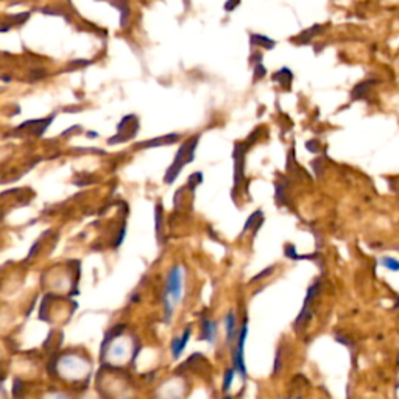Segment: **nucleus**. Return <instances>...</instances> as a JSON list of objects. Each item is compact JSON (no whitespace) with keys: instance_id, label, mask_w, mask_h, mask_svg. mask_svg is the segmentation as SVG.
<instances>
[{"instance_id":"obj_6","label":"nucleus","mask_w":399,"mask_h":399,"mask_svg":"<svg viewBox=\"0 0 399 399\" xmlns=\"http://www.w3.org/2000/svg\"><path fill=\"white\" fill-rule=\"evenodd\" d=\"M248 335V320H245L244 325H242V330L236 339V347L232 349V366L237 370L242 378H247V366L244 362V348Z\"/></svg>"},{"instance_id":"obj_12","label":"nucleus","mask_w":399,"mask_h":399,"mask_svg":"<svg viewBox=\"0 0 399 399\" xmlns=\"http://www.w3.org/2000/svg\"><path fill=\"white\" fill-rule=\"evenodd\" d=\"M273 82H276L281 88H284V89H291V84H292V80H293V74H292V70L288 69V67H283V69H279L278 72L273 74Z\"/></svg>"},{"instance_id":"obj_20","label":"nucleus","mask_w":399,"mask_h":399,"mask_svg":"<svg viewBox=\"0 0 399 399\" xmlns=\"http://www.w3.org/2000/svg\"><path fill=\"white\" fill-rule=\"evenodd\" d=\"M379 264L390 271H399V259H396V257H392V256L382 257Z\"/></svg>"},{"instance_id":"obj_23","label":"nucleus","mask_w":399,"mask_h":399,"mask_svg":"<svg viewBox=\"0 0 399 399\" xmlns=\"http://www.w3.org/2000/svg\"><path fill=\"white\" fill-rule=\"evenodd\" d=\"M281 369H283V348H278L276 357H275V365H273V376H278Z\"/></svg>"},{"instance_id":"obj_3","label":"nucleus","mask_w":399,"mask_h":399,"mask_svg":"<svg viewBox=\"0 0 399 399\" xmlns=\"http://www.w3.org/2000/svg\"><path fill=\"white\" fill-rule=\"evenodd\" d=\"M139 133V119L136 114H128L125 116L123 119L120 120V123L117 125V133L116 136H113L111 139H108L109 145H116V144H122V142H128V140L135 139V136Z\"/></svg>"},{"instance_id":"obj_27","label":"nucleus","mask_w":399,"mask_h":399,"mask_svg":"<svg viewBox=\"0 0 399 399\" xmlns=\"http://www.w3.org/2000/svg\"><path fill=\"white\" fill-rule=\"evenodd\" d=\"M125 236H127V225H123L122 228H120V231H119V236H117V242L114 244L116 248H119V247L122 245V242H123Z\"/></svg>"},{"instance_id":"obj_8","label":"nucleus","mask_w":399,"mask_h":399,"mask_svg":"<svg viewBox=\"0 0 399 399\" xmlns=\"http://www.w3.org/2000/svg\"><path fill=\"white\" fill-rule=\"evenodd\" d=\"M200 327H201V334H200V340L208 342L210 345H215L217 340V325L213 320H209L206 317L201 318L200 322Z\"/></svg>"},{"instance_id":"obj_31","label":"nucleus","mask_w":399,"mask_h":399,"mask_svg":"<svg viewBox=\"0 0 399 399\" xmlns=\"http://www.w3.org/2000/svg\"><path fill=\"white\" fill-rule=\"evenodd\" d=\"M74 131H82V127H78V125H77V127H72V128H69L67 131H64V133H62V135H61V137H66V136H69V135H70V133H74Z\"/></svg>"},{"instance_id":"obj_2","label":"nucleus","mask_w":399,"mask_h":399,"mask_svg":"<svg viewBox=\"0 0 399 399\" xmlns=\"http://www.w3.org/2000/svg\"><path fill=\"white\" fill-rule=\"evenodd\" d=\"M200 142V135L192 136L189 140L183 142V145L179 147V150L175 156L174 162L172 166L167 169L166 176H164V183L166 184H172L178 178V175L181 174V170L184 169V166L191 164L195 158V152H197V147Z\"/></svg>"},{"instance_id":"obj_24","label":"nucleus","mask_w":399,"mask_h":399,"mask_svg":"<svg viewBox=\"0 0 399 399\" xmlns=\"http://www.w3.org/2000/svg\"><path fill=\"white\" fill-rule=\"evenodd\" d=\"M265 74H267V69H265L262 62H257V64H254V82L261 80V78L265 77Z\"/></svg>"},{"instance_id":"obj_30","label":"nucleus","mask_w":399,"mask_h":399,"mask_svg":"<svg viewBox=\"0 0 399 399\" xmlns=\"http://www.w3.org/2000/svg\"><path fill=\"white\" fill-rule=\"evenodd\" d=\"M249 62H252L253 66H254V64H257V62H262V53H259V52L253 53V55H252V58H249Z\"/></svg>"},{"instance_id":"obj_32","label":"nucleus","mask_w":399,"mask_h":399,"mask_svg":"<svg viewBox=\"0 0 399 399\" xmlns=\"http://www.w3.org/2000/svg\"><path fill=\"white\" fill-rule=\"evenodd\" d=\"M88 136H91V139H94V137L97 136V133H96V131H89V133H88Z\"/></svg>"},{"instance_id":"obj_5","label":"nucleus","mask_w":399,"mask_h":399,"mask_svg":"<svg viewBox=\"0 0 399 399\" xmlns=\"http://www.w3.org/2000/svg\"><path fill=\"white\" fill-rule=\"evenodd\" d=\"M318 291H320V283L317 281L315 284H312L309 287L308 295H306V300H304V306H303V309L300 312V315L296 317L295 323H293V327H295L296 332H301L304 327L308 326V323L310 322L312 315H314V312H312V310H314V309H312V304H314V301H315V296H317Z\"/></svg>"},{"instance_id":"obj_29","label":"nucleus","mask_w":399,"mask_h":399,"mask_svg":"<svg viewBox=\"0 0 399 399\" xmlns=\"http://www.w3.org/2000/svg\"><path fill=\"white\" fill-rule=\"evenodd\" d=\"M239 5H240V0H228V2L225 4V6H223V8H225V11H228V13H230V11H234V10H236V8H237Z\"/></svg>"},{"instance_id":"obj_14","label":"nucleus","mask_w":399,"mask_h":399,"mask_svg":"<svg viewBox=\"0 0 399 399\" xmlns=\"http://www.w3.org/2000/svg\"><path fill=\"white\" fill-rule=\"evenodd\" d=\"M117 10L120 11V27H127L128 26V18H130V8L127 5V2L125 0H114V2H111Z\"/></svg>"},{"instance_id":"obj_4","label":"nucleus","mask_w":399,"mask_h":399,"mask_svg":"<svg viewBox=\"0 0 399 399\" xmlns=\"http://www.w3.org/2000/svg\"><path fill=\"white\" fill-rule=\"evenodd\" d=\"M254 142V140H252ZM249 139L247 142H237L234 145V153H232V158H234V191L239 189L242 186V183L245 181V175H244V167H245V154L248 152L249 145Z\"/></svg>"},{"instance_id":"obj_13","label":"nucleus","mask_w":399,"mask_h":399,"mask_svg":"<svg viewBox=\"0 0 399 399\" xmlns=\"http://www.w3.org/2000/svg\"><path fill=\"white\" fill-rule=\"evenodd\" d=\"M249 43H252V45L264 47L265 50H271L276 47V41H273V39H270L269 36L257 35V33H253L252 36H249Z\"/></svg>"},{"instance_id":"obj_1","label":"nucleus","mask_w":399,"mask_h":399,"mask_svg":"<svg viewBox=\"0 0 399 399\" xmlns=\"http://www.w3.org/2000/svg\"><path fill=\"white\" fill-rule=\"evenodd\" d=\"M183 279H184L183 265L175 264L169 271L166 288H164V296H162L164 312H166V323L170 322L175 308L183 298Z\"/></svg>"},{"instance_id":"obj_22","label":"nucleus","mask_w":399,"mask_h":399,"mask_svg":"<svg viewBox=\"0 0 399 399\" xmlns=\"http://www.w3.org/2000/svg\"><path fill=\"white\" fill-rule=\"evenodd\" d=\"M236 373H237V370H236V369H234V366H232V369H230L228 371H226V373H225V378H223V386H222V390H223V392H225V393H226V392H228V390L231 388V384H232V381H234V376H236Z\"/></svg>"},{"instance_id":"obj_15","label":"nucleus","mask_w":399,"mask_h":399,"mask_svg":"<svg viewBox=\"0 0 399 399\" xmlns=\"http://www.w3.org/2000/svg\"><path fill=\"white\" fill-rule=\"evenodd\" d=\"M30 18V13H21V14H16V16H11V18H8L10 19V22H4V26H2V33H5V31H8V28L10 27H14V26H22L23 22H27Z\"/></svg>"},{"instance_id":"obj_25","label":"nucleus","mask_w":399,"mask_h":399,"mask_svg":"<svg viewBox=\"0 0 399 399\" xmlns=\"http://www.w3.org/2000/svg\"><path fill=\"white\" fill-rule=\"evenodd\" d=\"M273 271H275V267H273V265H271V267L265 269V270H264V271H261L259 275H257V276L252 278V281H249V283H256V281H259V279H262V278H267V276H270V275H271Z\"/></svg>"},{"instance_id":"obj_19","label":"nucleus","mask_w":399,"mask_h":399,"mask_svg":"<svg viewBox=\"0 0 399 399\" xmlns=\"http://www.w3.org/2000/svg\"><path fill=\"white\" fill-rule=\"evenodd\" d=\"M201 183H203V174L201 172H195V174H192L189 179H187V189L193 193L195 189H197Z\"/></svg>"},{"instance_id":"obj_26","label":"nucleus","mask_w":399,"mask_h":399,"mask_svg":"<svg viewBox=\"0 0 399 399\" xmlns=\"http://www.w3.org/2000/svg\"><path fill=\"white\" fill-rule=\"evenodd\" d=\"M22 381L19 378H16L14 379V387H13V396L14 398H19L21 396V392H22Z\"/></svg>"},{"instance_id":"obj_28","label":"nucleus","mask_w":399,"mask_h":399,"mask_svg":"<svg viewBox=\"0 0 399 399\" xmlns=\"http://www.w3.org/2000/svg\"><path fill=\"white\" fill-rule=\"evenodd\" d=\"M45 70L44 69H38V70H33L31 72V77H30V82H36V80H41V78L45 77Z\"/></svg>"},{"instance_id":"obj_18","label":"nucleus","mask_w":399,"mask_h":399,"mask_svg":"<svg viewBox=\"0 0 399 399\" xmlns=\"http://www.w3.org/2000/svg\"><path fill=\"white\" fill-rule=\"evenodd\" d=\"M262 218H264V210H262V209H257L253 215H249V218L245 222L244 230H242V236H244V234H245L248 230H252L253 226H254V223L262 220Z\"/></svg>"},{"instance_id":"obj_16","label":"nucleus","mask_w":399,"mask_h":399,"mask_svg":"<svg viewBox=\"0 0 399 399\" xmlns=\"http://www.w3.org/2000/svg\"><path fill=\"white\" fill-rule=\"evenodd\" d=\"M154 223H156V237H158V244H162V206L156 205L154 208Z\"/></svg>"},{"instance_id":"obj_17","label":"nucleus","mask_w":399,"mask_h":399,"mask_svg":"<svg viewBox=\"0 0 399 399\" xmlns=\"http://www.w3.org/2000/svg\"><path fill=\"white\" fill-rule=\"evenodd\" d=\"M323 27L322 26H314L312 28H309V30H306V31H303V33L296 38L298 39V43L300 44H308L309 41H310V38H314L315 35H318L320 33V30H322Z\"/></svg>"},{"instance_id":"obj_9","label":"nucleus","mask_w":399,"mask_h":399,"mask_svg":"<svg viewBox=\"0 0 399 399\" xmlns=\"http://www.w3.org/2000/svg\"><path fill=\"white\" fill-rule=\"evenodd\" d=\"M191 334H192V326H187L181 337H175L174 340H172L170 349H172V356H174V359L181 357V354L184 353L186 345L191 340Z\"/></svg>"},{"instance_id":"obj_10","label":"nucleus","mask_w":399,"mask_h":399,"mask_svg":"<svg viewBox=\"0 0 399 399\" xmlns=\"http://www.w3.org/2000/svg\"><path fill=\"white\" fill-rule=\"evenodd\" d=\"M179 135L178 133H172V135L167 136H161L156 137L153 140H144V142L136 144V148H142V150H148V148H154V147H161V145H170L174 142H178Z\"/></svg>"},{"instance_id":"obj_21","label":"nucleus","mask_w":399,"mask_h":399,"mask_svg":"<svg viewBox=\"0 0 399 399\" xmlns=\"http://www.w3.org/2000/svg\"><path fill=\"white\" fill-rule=\"evenodd\" d=\"M286 184L284 183H276L275 184V198H276V203L278 205H281V203H287V193H286Z\"/></svg>"},{"instance_id":"obj_11","label":"nucleus","mask_w":399,"mask_h":399,"mask_svg":"<svg viewBox=\"0 0 399 399\" xmlns=\"http://www.w3.org/2000/svg\"><path fill=\"white\" fill-rule=\"evenodd\" d=\"M225 327H226V342L231 343L237 339V318H236V314H234L232 310H230L228 314H226L225 317Z\"/></svg>"},{"instance_id":"obj_7","label":"nucleus","mask_w":399,"mask_h":399,"mask_svg":"<svg viewBox=\"0 0 399 399\" xmlns=\"http://www.w3.org/2000/svg\"><path fill=\"white\" fill-rule=\"evenodd\" d=\"M55 119V116L52 117H47V119H39V120H28V122H23L21 127L18 128V131H22V130H26L28 131L31 136H38V137H41L45 130L49 128V125L52 123V120Z\"/></svg>"}]
</instances>
